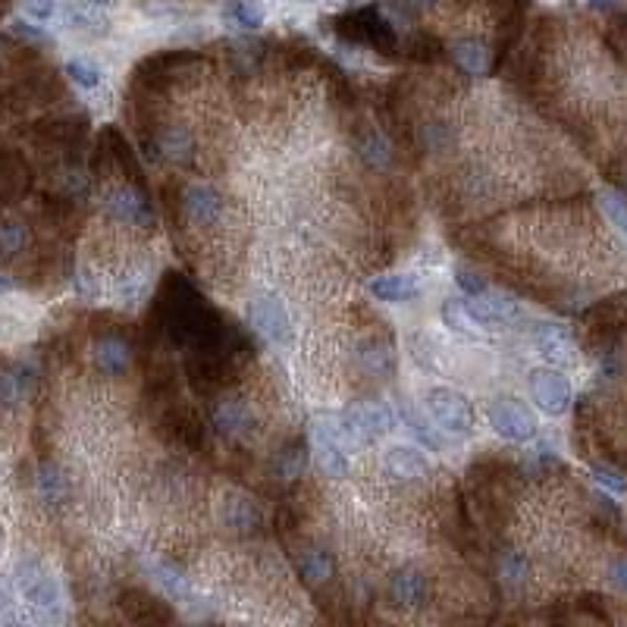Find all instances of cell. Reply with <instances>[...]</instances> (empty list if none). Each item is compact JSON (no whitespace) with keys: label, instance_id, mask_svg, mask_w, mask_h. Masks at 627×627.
<instances>
[{"label":"cell","instance_id":"cell-25","mask_svg":"<svg viewBox=\"0 0 627 627\" xmlns=\"http://www.w3.org/2000/svg\"><path fill=\"white\" fill-rule=\"evenodd\" d=\"M540 352L552 364H565L571 358V345H568V339L559 330H543L540 333Z\"/></svg>","mask_w":627,"mask_h":627},{"label":"cell","instance_id":"cell-34","mask_svg":"<svg viewBox=\"0 0 627 627\" xmlns=\"http://www.w3.org/2000/svg\"><path fill=\"white\" fill-rule=\"evenodd\" d=\"M609 584L618 593H627V555H621V559L612 562V568H609Z\"/></svg>","mask_w":627,"mask_h":627},{"label":"cell","instance_id":"cell-9","mask_svg":"<svg viewBox=\"0 0 627 627\" xmlns=\"http://www.w3.org/2000/svg\"><path fill=\"white\" fill-rule=\"evenodd\" d=\"M107 214L116 220V223H129V226H148L154 220L148 201L138 195L129 185H120V189H113L104 201Z\"/></svg>","mask_w":627,"mask_h":627},{"label":"cell","instance_id":"cell-14","mask_svg":"<svg viewBox=\"0 0 627 627\" xmlns=\"http://www.w3.org/2000/svg\"><path fill=\"white\" fill-rule=\"evenodd\" d=\"M129 361H132V352L123 339L116 336H104L95 342V364L104 370L107 377H120L129 370Z\"/></svg>","mask_w":627,"mask_h":627},{"label":"cell","instance_id":"cell-28","mask_svg":"<svg viewBox=\"0 0 627 627\" xmlns=\"http://www.w3.org/2000/svg\"><path fill=\"white\" fill-rule=\"evenodd\" d=\"M499 571H502V580L508 587H518V584H524V577H527V559L521 552H505L502 562H499Z\"/></svg>","mask_w":627,"mask_h":627},{"label":"cell","instance_id":"cell-12","mask_svg":"<svg viewBox=\"0 0 627 627\" xmlns=\"http://www.w3.org/2000/svg\"><path fill=\"white\" fill-rule=\"evenodd\" d=\"M66 22H69V29L85 32V35H107L110 32V19L95 0H69Z\"/></svg>","mask_w":627,"mask_h":627},{"label":"cell","instance_id":"cell-29","mask_svg":"<svg viewBox=\"0 0 627 627\" xmlns=\"http://www.w3.org/2000/svg\"><path fill=\"white\" fill-rule=\"evenodd\" d=\"M408 417V427L414 430V436H421L424 439V443L430 446V449H443V436H439V433H433V427L424 421V417L421 414H405Z\"/></svg>","mask_w":627,"mask_h":627},{"label":"cell","instance_id":"cell-1","mask_svg":"<svg viewBox=\"0 0 627 627\" xmlns=\"http://www.w3.org/2000/svg\"><path fill=\"white\" fill-rule=\"evenodd\" d=\"M392 424H396V414L389 408L377 402H361V405L345 408L339 421V433L348 446H374L380 436L389 433Z\"/></svg>","mask_w":627,"mask_h":627},{"label":"cell","instance_id":"cell-8","mask_svg":"<svg viewBox=\"0 0 627 627\" xmlns=\"http://www.w3.org/2000/svg\"><path fill=\"white\" fill-rule=\"evenodd\" d=\"M464 317H471L480 327H499V323H508L512 317H518V301H512L508 295H468V301H461Z\"/></svg>","mask_w":627,"mask_h":627},{"label":"cell","instance_id":"cell-15","mask_svg":"<svg viewBox=\"0 0 627 627\" xmlns=\"http://www.w3.org/2000/svg\"><path fill=\"white\" fill-rule=\"evenodd\" d=\"M223 524L236 533H251L261 524V508L254 505L248 496H229L223 502Z\"/></svg>","mask_w":627,"mask_h":627},{"label":"cell","instance_id":"cell-10","mask_svg":"<svg viewBox=\"0 0 627 627\" xmlns=\"http://www.w3.org/2000/svg\"><path fill=\"white\" fill-rule=\"evenodd\" d=\"M182 211L195 226H211L223 214V195L211 185H189L182 195Z\"/></svg>","mask_w":627,"mask_h":627},{"label":"cell","instance_id":"cell-35","mask_svg":"<svg viewBox=\"0 0 627 627\" xmlns=\"http://www.w3.org/2000/svg\"><path fill=\"white\" fill-rule=\"evenodd\" d=\"M596 480H599V483H606L609 490H615V493H624V490H627V483L621 480V474H615V471H609V468H596Z\"/></svg>","mask_w":627,"mask_h":627},{"label":"cell","instance_id":"cell-3","mask_svg":"<svg viewBox=\"0 0 627 627\" xmlns=\"http://www.w3.org/2000/svg\"><path fill=\"white\" fill-rule=\"evenodd\" d=\"M427 414L433 417V424L439 430L455 433V436H468L474 427L471 405L464 396H458L455 389H443V386L430 389L427 392Z\"/></svg>","mask_w":627,"mask_h":627},{"label":"cell","instance_id":"cell-22","mask_svg":"<svg viewBox=\"0 0 627 627\" xmlns=\"http://www.w3.org/2000/svg\"><path fill=\"white\" fill-rule=\"evenodd\" d=\"M66 76L82 91H95L104 82V69L88 57H73V60H66Z\"/></svg>","mask_w":627,"mask_h":627},{"label":"cell","instance_id":"cell-32","mask_svg":"<svg viewBox=\"0 0 627 627\" xmlns=\"http://www.w3.org/2000/svg\"><path fill=\"white\" fill-rule=\"evenodd\" d=\"M22 7H26V13L38 22L51 19L54 10H57V0H22Z\"/></svg>","mask_w":627,"mask_h":627},{"label":"cell","instance_id":"cell-38","mask_svg":"<svg viewBox=\"0 0 627 627\" xmlns=\"http://www.w3.org/2000/svg\"><path fill=\"white\" fill-rule=\"evenodd\" d=\"M596 10H615V0H590Z\"/></svg>","mask_w":627,"mask_h":627},{"label":"cell","instance_id":"cell-27","mask_svg":"<svg viewBox=\"0 0 627 627\" xmlns=\"http://www.w3.org/2000/svg\"><path fill=\"white\" fill-rule=\"evenodd\" d=\"M29 242V232L19 220H4L0 223V254H16L22 245Z\"/></svg>","mask_w":627,"mask_h":627},{"label":"cell","instance_id":"cell-36","mask_svg":"<svg viewBox=\"0 0 627 627\" xmlns=\"http://www.w3.org/2000/svg\"><path fill=\"white\" fill-rule=\"evenodd\" d=\"M443 317H446V323L455 330V333H461V336H468L471 330L464 327V320H461V308H455V305H446L443 308Z\"/></svg>","mask_w":627,"mask_h":627},{"label":"cell","instance_id":"cell-20","mask_svg":"<svg viewBox=\"0 0 627 627\" xmlns=\"http://www.w3.org/2000/svg\"><path fill=\"white\" fill-rule=\"evenodd\" d=\"M298 571L301 577H308L311 584H323V580L333 577V559L323 549H305L298 555Z\"/></svg>","mask_w":627,"mask_h":627},{"label":"cell","instance_id":"cell-43","mask_svg":"<svg viewBox=\"0 0 627 627\" xmlns=\"http://www.w3.org/2000/svg\"><path fill=\"white\" fill-rule=\"evenodd\" d=\"M298 4H314V0H298Z\"/></svg>","mask_w":627,"mask_h":627},{"label":"cell","instance_id":"cell-19","mask_svg":"<svg viewBox=\"0 0 627 627\" xmlns=\"http://www.w3.org/2000/svg\"><path fill=\"white\" fill-rule=\"evenodd\" d=\"M389 593L399 606H417V602H424V596H427V580H424V574H417L411 568L399 571L389 580Z\"/></svg>","mask_w":627,"mask_h":627},{"label":"cell","instance_id":"cell-37","mask_svg":"<svg viewBox=\"0 0 627 627\" xmlns=\"http://www.w3.org/2000/svg\"><path fill=\"white\" fill-rule=\"evenodd\" d=\"M13 32H16V35H22V38H29V41H44V38H48V35H44L41 29H32L29 22H22V19H16V22H13Z\"/></svg>","mask_w":627,"mask_h":627},{"label":"cell","instance_id":"cell-4","mask_svg":"<svg viewBox=\"0 0 627 627\" xmlns=\"http://www.w3.org/2000/svg\"><path fill=\"white\" fill-rule=\"evenodd\" d=\"M490 427L502 439H512V443H524L537 433V421L518 399H496L490 405Z\"/></svg>","mask_w":627,"mask_h":627},{"label":"cell","instance_id":"cell-30","mask_svg":"<svg viewBox=\"0 0 627 627\" xmlns=\"http://www.w3.org/2000/svg\"><path fill=\"white\" fill-rule=\"evenodd\" d=\"M602 207H606L609 220L627 236V201L621 195H602Z\"/></svg>","mask_w":627,"mask_h":627},{"label":"cell","instance_id":"cell-5","mask_svg":"<svg viewBox=\"0 0 627 627\" xmlns=\"http://www.w3.org/2000/svg\"><path fill=\"white\" fill-rule=\"evenodd\" d=\"M530 396L540 411L559 417L571 405V386L559 370H533L530 374Z\"/></svg>","mask_w":627,"mask_h":627},{"label":"cell","instance_id":"cell-39","mask_svg":"<svg viewBox=\"0 0 627 627\" xmlns=\"http://www.w3.org/2000/svg\"><path fill=\"white\" fill-rule=\"evenodd\" d=\"M7 606V593H4V587H0V609Z\"/></svg>","mask_w":627,"mask_h":627},{"label":"cell","instance_id":"cell-24","mask_svg":"<svg viewBox=\"0 0 627 627\" xmlns=\"http://www.w3.org/2000/svg\"><path fill=\"white\" fill-rule=\"evenodd\" d=\"M361 367L370 377H386L392 367V352L383 342H367V348L361 352Z\"/></svg>","mask_w":627,"mask_h":627},{"label":"cell","instance_id":"cell-18","mask_svg":"<svg viewBox=\"0 0 627 627\" xmlns=\"http://www.w3.org/2000/svg\"><path fill=\"white\" fill-rule=\"evenodd\" d=\"M414 292H417L414 276H405V273H386V276H377V280L370 283V295L380 298V301H389V305L408 301Z\"/></svg>","mask_w":627,"mask_h":627},{"label":"cell","instance_id":"cell-42","mask_svg":"<svg viewBox=\"0 0 627 627\" xmlns=\"http://www.w3.org/2000/svg\"><path fill=\"white\" fill-rule=\"evenodd\" d=\"M0 57H4V41H0Z\"/></svg>","mask_w":627,"mask_h":627},{"label":"cell","instance_id":"cell-21","mask_svg":"<svg viewBox=\"0 0 627 627\" xmlns=\"http://www.w3.org/2000/svg\"><path fill=\"white\" fill-rule=\"evenodd\" d=\"M38 493L48 505H60L66 499L69 483H66V477H63V471L57 468V464H44V468L38 471Z\"/></svg>","mask_w":627,"mask_h":627},{"label":"cell","instance_id":"cell-31","mask_svg":"<svg viewBox=\"0 0 627 627\" xmlns=\"http://www.w3.org/2000/svg\"><path fill=\"white\" fill-rule=\"evenodd\" d=\"M364 160L370 167H383L386 160H389V145L383 142L380 135H370L367 142H364Z\"/></svg>","mask_w":627,"mask_h":627},{"label":"cell","instance_id":"cell-41","mask_svg":"<svg viewBox=\"0 0 627 627\" xmlns=\"http://www.w3.org/2000/svg\"><path fill=\"white\" fill-rule=\"evenodd\" d=\"M621 189H624V192H627V170H624V173H621Z\"/></svg>","mask_w":627,"mask_h":627},{"label":"cell","instance_id":"cell-26","mask_svg":"<svg viewBox=\"0 0 627 627\" xmlns=\"http://www.w3.org/2000/svg\"><path fill=\"white\" fill-rule=\"evenodd\" d=\"M151 577H154L157 584L164 587L170 596H176V599H185V596H189V584H185V577H182L179 571H173L170 565H164V562L151 565Z\"/></svg>","mask_w":627,"mask_h":627},{"label":"cell","instance_id":"cell-6","mask_svg":"<svg viewBox=\"0 0 627 627\" xmlns=\"http://www.w3.org/2000/svg\"><path fill=\"white\" fill-rule=\"evenodd\" d=\"M251 323L258 327L273 345H289L292 342V320L283 308V301H276V298H254L251 301Z\"/></svg>","mask_w":627,"mask_h":627},{"label":"cell","instance_id":"cell-13","mask_svg":"<svg viewBox=\"0 0 627 627\" xmlns=\"http://www.w3.org/2000/svg\"><path fill=\"white\" fill-rule=\"evenodd\" d=\"M214 424L226 436H245L254 427V411L239 399H223L214 408Z\"/></svg>","mask_w":627,"mask_h":627},{"label":"cell","instance_id":"cell-33","mask_svg":"<svg viewBox=\"0 0 627 627\" xmlns=\"http://www.w3.org/2000/svg\"><path fill=\"white\" fill-rule=\"evenodd\" d=\"M455 273H458V276H455V280H458V286H461L464 292H468V295H480V292H486V283L480 280L477 273L464 270V267H458Z\"/></svg>","mask_w":627,"mask_h":627},{"label":"cell","instance_id":"cell-16","mask_svg":"<svg viewBox=\"0 0 627 627\" xmlns=\"http://www.w3.org/2000/svg\"><path fill=\"white\" fill-rule=\"evenodd\" d=\"M452 57L468 76H486V69H490V51L477 38H458L452 44Z\"/></svg>","mask_w":627,"mask_h":627},{"label":"cell","instance_id":"cell-7","mask_svg":"<svg viewBox=\"0 0 627 627\" xmlns=\"http://www.w3.org/2000/svg\"><path fill=\"white\" fill-rule=\"evenodd\" d=\"M314 452H317V464L330 477H345L348 474V443L342 439V433L333 430L327 421L314 424Z\"/></svg>","mask_w":627,"mask_h":627},{"label":"cell","instance_id":"cell-17","mask_svg":"<svg viewBox=\"0 0 627 627\" xmlns=\"http://www.w3.org/2000/svg\"><path fill=\"white\" fill-rule=\"evenodd\" d=\"M223 16L229 26H236L242 32H254L267 22V10L261 7V0H226Z\"/></svg>","mask_w":627,"mask_h":627},{"label":"cell","instance_id":"cell-23","mask_svg":"<svg viewBox=\"0 0 627 627\" xmlns=\"http://www.w3.org/2000/svg\"><path fill=\"white\" fill-rule=\"evenodd\" d=\"M29 392V377L22 370H7L0 374V408H16Z\"/></svg>","mask_w":627,"mask_h":627},{"label":"cell","instance_id":"cell-11","mask_svg":"<svg viewBox=\"0 0 627 627\" xmlns=\"http://www.w3.org/2000/svg\"><path fill=\"white\" fill-rule=\"evenodd\" d=\"M383 468L396 480H417L430 471V461L417 446H392L383 455Z\"/></svg>","mask_w":627,"mask_h":627},{"label":"cell","instance_id":"cell-2","mask_svg":"<svg viewBox=\"0 0 627 627\" xmlns=\"http://www.w3.org/2000/svg\"><path fill=\"white\" fill-rule=\"evenodd\" d=\"M16 584H19L22 599H26L32 609L57 615V609H60V587H57L54 574L44 568L41 562H35V559L22 562L16 568Z\"/></svg>","mask_w":627,"mask_h":627},{"label":"cell","instance_id":"cell-40","mask_svg":"<svg viewBox=\"0 0 627 627\" xmlns=\"http://www.w3.org/2000/svg\"><path fill=\"white\" fill-rule=\"evenodd\" d=\"M7 289H10V283L4 280V276H0V292H7Z\"/></svg>","mask_w":627,"mask_h":627}]
</instances>
